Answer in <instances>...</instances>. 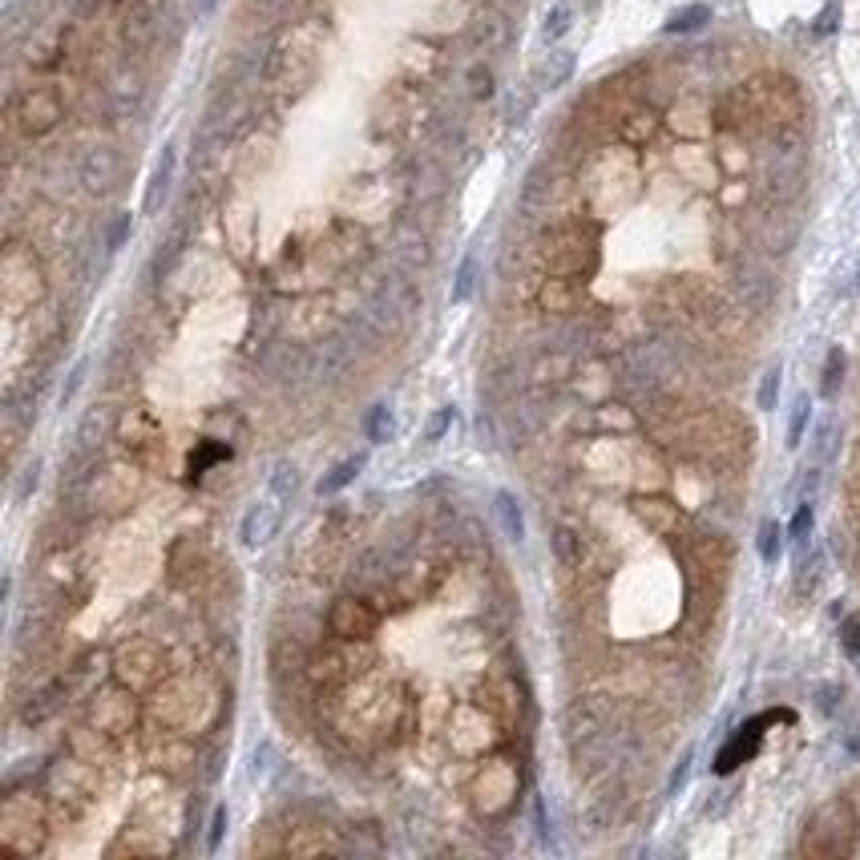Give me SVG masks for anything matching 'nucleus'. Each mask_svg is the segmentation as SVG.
<instances>
[{"instance_id":"nucleus-1","label":"nucleus","mask_w":860,"mask_h":860,"mask_svg":"<svg viewBox=\"0 0 860 860\" xmlns=\"http://www.w3.org/2000/svg\"><path fill=\"white\" fill-rule=\"evenodd\" d=\"M735 101L743 105V114L751 122H760L768 130L792 126L800 118V89L788 77H776V73H764L756 81H747Z\"/></svg>"},{"instance_id":"nucleus-2","label":"nucleus","mask_w":860,"mask_h":860,"mask_svg":"<svg viewBox=\"0 0 860 860\" xmlns=\"http://www.w3.org/2000/svg\"><path fill=\"white\" fill-rule=\"evenodd\" d=\"M542 267L550 275L566 279H586L598 267V235L590 227H558L542 243Z\"/></svg>"},{"instance_id":"nucleus-3","label":"nucleus","mask_w":860,"mask_h":860,"mask_svg":"<svg viewBox=\"0 0 860 860\" xmlns=\"http://www.w3.org/2000/svg\"><path fill=\"white\" fill-rule=\"evenodd\" d=\"M856 832V816L848 808V800H828L824 808H816V816L808 820V832H804V852L808 856H836V852H848V840Z\"/></svg>"},{"instance_id":"nucleus-4","label":"nucleus","mask_w":860,"mask_h":860,"mask_svg":"<svg viewBox=\"0 0 860 860\" xmlns=\"http://www.w3.org/2000/svg\"><path fill=\"white\" fill-rule=\"evenodd\" d=\"M776 719H788V723H792V711H772V715H760V719L743 723V727L731 735V743L715 756V776H731L739 764H747L751 756H756V751H760V739H764V727L776 723Z\"/></svg>"},{"instance_id":"nucleus-5","label":"nucleus","mask_w":860,"mask_h":860,"mask_svg":"<svg viewBox=\"0 0 860 860\" xmlns=\"http://www.w3.org/2000/svg\"><path fill=\"white\" fill-rule=\"evenodd\" d=\"M328 626L340 638H368L380 626V614L368 602H360V598H340L332 606V614H328Z\"/></svg>"},{"instance_id":"nucleus-6","label":"nucleus","mask_w":860,"mask_h":860,"mask_svg":"<svg viewBox=\"0 0 860 860\" xmlns=\"http://www.w3.org/2000/svg\"><path fill=\"white\" fill-rule=\"evenodd\" d=\"M279 521H283L279 501H255V505L243 513V521H239V542H243L247 550L271 542V537L279 533Z\"/></svg>"},{"instance_id":"nucleus-7","label":"nucleus","mask_w":860,"mask_h":860,"mask_svg":"<svg viewBox=\"0 0 860 860\" xmlns=\"http://www.w3.org/2000/svg\"><path fill=\"white\" fill-rule=\"evenodd\" d=\"M21 126L29 130V134H45V130H53L57 126V118H61V101H57V93H49V89H33V93H25V101H21Z\"/></svg>"},{"instance_id":"nucleus-8","label":"nucleus","mask_w":860,"mask_h":860,"mask_svg":"<svg viewBox=\"0 0 860 860\" xmlns=\"http://www.w3.org/2000/svg\"><path fill=\"white\" fill-rule=\"evenodd\" d=\"M493 517H497V525L505 533V542H521L525 537V513H521V501L509 489L493 493Z\"/></svg>"},{"instance_id":"nucleus-9","label":"nucleus","mask_w":860,"mask_h":860,"mask_svg":"<svg viewBox=\"0 0 860 860\" xmlns=\"http://www.w3.org/2000/svg\"><path fill=\"white\" fill-rule=\"evenodd\" d=\"M174 162H178L174 146H162V154H158V166H154V174H150V186H146V202H142V210H146V214H154V210H158V202L166 198V186H170V178H174Z\"/></svg>"},{"instance_id":"nucleus-10","label":"nucleus","mask_w":860,"mask_h":860,"mask_svg":"<svg viewBox=\"0 0 860 860\" xmlns=\"http://www.w3.org/2000/svg\"><path fill=\"white\" fill-rule=\"evenodd\" d=\"M537 303H542L546 311H570L578 303V283L566 279V275H550L542 283V291H537Z\"/></svg>"},{"instance_id":"nucleus-11","label":"nucleus","mask_w":860,"mask_h":860,"mask_svg":"<svg viewBox=\"0 0 860 860\" xmlns=\"http://www.w3.org/2000/svg\"><path fill=\"white\" fill-rule=\"evenodd\" d=\"M634 513L647 521L655 533H671L675 529V521H679V513H675V505L671 501H634Z\"/></svg>"},{"instance_id":"nucleus-12","label":"nucleus","mask_w":860,"mask_h":860,"mask_svg":"<svg viewBox=\"0 0 860 860\" xmlns=\"http://www.w3.org/2000/svg\"><path fill=\"white\" fill-rule=\"evenodd\" d=\"M707 21H711V5H687V9H679V13L667 17L663 33H695V29H703Z\"/></svg>"},{"instance_id":"nucleus-13","label":"nucleus","mask_w":860,"mask_h":860,"mask_svg":"<svg viewBox=\"0 0 860 860\" xmlns=\"http://www.w3.org/2000/svg\"><path fill=\"white\" fill-rule=\"evenodd\" d=\"M364 469V457H348V461H340L324 481H319L315 489H319V497H332V493H340L348 481H356V473Z\"/></svg>"},{"instance_id":"nucleus-14","label":"nucleus","mask_w":860,"mask_h":860,"mask_svg":"<svg viewBox=\"0 0 860 860\" xmlns=\"http://www.w3.org/2000/svg\"><path fill=\"white\" fill-rule=\"evenodd\" d=\"M554 550H558V558H562L570 570H578V566H582L586 546H582V537H578L570 525H558V529H554Z\"/></svg>"},{"instance_id":"nucleus-15","label":"nucleus","mask_w":860,"mask_h":860,"mask_svg":"<svg viewBox=\"0 0 860 860\" xmlns=\"http://www.w3.org/2000/svg\"><path fill=\"white\" fill-rule=\"evenodd\" d=\"M840 380H844V352L840 348H832L828 352V360H824V372H820V396H836L840 392Z\"/></svg>"},{"instance_id":"nucleus-16","label":"nucleus","mask_w":860,"mask_h":860,"mask_svg":"<svg viewBox=\"0 0 860 860\" xmlns=\"http://www.w3.org/2000/svg\"><path fill=\"white\" fill-rule=\"evenodd\" d=\"M392 433H396V416H392V408H388V404H376V408H372V416H368V441H372V445H384Z\"/></svg>"},{"instance_id":"nucleus-17","label":"nucleus","mask_w":860,"mask_h":860,"mask_svg":"<svg viewBox=\"0 0 860 860\" xmlns=\"http://www.w3.org/2000/svg\"><path fill=\"white\" fill-rule=\"evenodd\" d=\"M570 25H574V9H570V5H566V0H562V5H554V9L546 13V25H542V37H546V41H562V37L570 33Z\"/></svg>"},{"instance_id":"nucleus-18","label":"nucleus","mask_w":860,"mask_h":860,"mask_svg":"<svg viewBox=\"0 0 860 860\" xmlns=\"http://www.w3.org/2000/svg\"><path fill=\"white\" fill-rule=\"evenodd\" d=\"M473 287H477V255H465L457 267V279H453V303H469Z\"/></svg>"},{"instance_id":"nucleus-19","label":"nucleus","mask_w":860,"mask_h":860,"mask_svg":"<svg viewBox=\"0 0 860 860\" xmlns=\"http://www.w3.org/2000/svg\"><path fill=\"white\" fill-rule=\"evenodd\" d=\"M780 537H784V529H780L776 521H764L760 533H756V550H760V558H764L768 566L780 558Z\"/></svg>"},{"instance_id":"nucleus-20","label":"nucleus","mask_w":860,"mask_h":860,"mask_svg":"<svg viewBox=\"0 0 860 860\" xmlns=\"http://www.w3.org/2000/svg\"><path fill=\"white\" fill-rule=\"evenodd\" d=\"M808 420H812V400H808V396H800V400H796V408H792V420H788V449H796V445L804 441Z\"/></svg>"},{"instance_id":"nucleus-21","label":"nucleus","mask_w":860,"mask_h":860,"mask_svg":"<svg viewBox=\"0 0 860 860\" xmlns=\"http://www.w3.org/2000/svg\"><path fill=\"white\" fill-rule=\"evenodd\" d=\"M570 73H574V53H554L550 57V65H546V89H558V85H566L570 81Z\"/></svg>"},{"instance_id":"nucleus-22","label":"nucleus","mask_w":860,"mask_h":860,"mask_svg":"<svg viewBox=\"0 0 860 860\" xmlns=\"http://www.w3.org/2000/svg\"><path fill=\"white\" fill-rule=\"evenodd\" d=\"M227 457H231V449H223V445H202L198 457H190V481H198L210 461H227Z\"/></svg>"},{"instance_id":"nucleus-23","label":"nucleus","mask_w":860,"mask_h":860,"mask_svg":"<svg viewBox=\"0 0 860 860\" xmlns=\"http://www.w3.org/2000/svg\"><path fill=\"white\" fill-rule=\"evenodd\" d=\"M760 408L764 412H772L776 408V400H780V364H772L768 372H764V380H760Z\"/></svg>"},{"instance_id":"nucleus-24","label":"nucleus","mask_w":860,"mask_h":860,"mask_svg":"<svg viewBox=\"0 0 860 860\" xmlns=\"http://www.w3.org/2000/svg\"><path fill=\"white\" fill-rule=\"evenodd\" d=\"M808 533H812V505L800 501V509H796V517H792V525H788V537H792L796 546H808Z\"/></svg>"},{"instance_id":"nucleus-25","label":"nucleus","mask_w":860,"mask_h":860,"mask_svg":"<svg viewBox=\"0 0 860 860\" xmlns=\"http://www.w3.org/2000/svg\"><path fill=\"white\" fill-rule=\"evenodd\" d=\"M295 481H299V477H295V465H291V461H279L275 473H271V493H275V497H287V493L295 489Z\"/></svg>"},{"instance_id":"nucleus-26","label":"nucleus","mask_w":860,"mask_h":860,"mask_svg":"<svg viewBox=\"0 0 860 860\" xmlns=\"http://www.w3.org/2000/svg\"><path fill=\"white\" fill-rule=\"evenodd\" d=\"M840 647H844L848 659H860V618H848L840 626Z\"/></svg>"},{"instance_id":"nucleus-27","label":"nucleus","mask_w":860,"mask_h":860,"mask_svg":"<svg viewBox=\"0 0 860 860\" xmlns=\"http://www.w3.org/2000/svg\"><path fill=\"white\" fill-rule=\"evenodd\" d=\"M836 25H840V0H828V5L820 9V17H816V33L820 37H828V33H836Z\"/></svg>"},{"instance_id":"nucleus-28","label":"nucleus","mask_w":860,"mask_h":860,"mask_svg":"<svg viewBox=\"0 0 860 860\" xmlns=\"http://www.w3.org/2000/svg\"><path fill=\"white\" fill-rule=\"evenodd\" d=\"M223 832H227V804H219V808H214V816H210V836H206V848H210V852L219 848Z\"/></svg>"},{"instance_id":"nucleus-29","label":"nucleus","mask_w":860,"mask_h":860,"mask_svg":"<svg viewBox=\"0 0 860 860\" xmlns=\"http://www.w3.org/2000/svg\"><path fill=\"white\" fill-rule=\"evenodd\" d=\"M85 368H89V360H77V364H73V372H69V384L61 388V408H65V404L77 396V388L85 384Z\"/></svg>"},{"instance_id":"nucleus-30","label":"nucleus","mask_w":860,"mask_h":860,"mask_svg":"<svg viewBox=\"0 0 860 860\" xmlns=\"http://www.w3.org/2000/svg\"><path fill=\"white\" fill-rule=\"evenodd\" d=\"M449 420H453V408L433 412V420H428V428H424V441H441V437H445V428H449Z\"/></svg>"},{"instance_id":"nucleus-31","label":"nucleus","mask_w":860,"mask_h":860,"mask_svg":"<svg viewBox=\"0 0 860 860\" xmlns=\"http://www.w3.org/2000/svg\"><path fill=\"white\" fill-rule=\"evenodd\" d=\"M691 756H695V751L687 747V751H683V760L675 764V776H671V784H667V792H671V796H675V792H679V788L687 784V772H691Z\"/></svg>"},{"instance_id":"nucleus-32","label":"nucleus","mask_w":860,"mask_h":860,"mask_svg":"<svg viewBox=\"0 0 860 860\" xmlns=\"http://www.w3.org/2000/svg\"><path fill=\"white\" fill-rule=\"evenodd\" d=\"M126 235H130V214H122V219H118V227H114V235H110V251H118Z\"/></svg>"},{"instance_id":"nucleus-33","label":"nucleus","mask_w":860,"mask_h":860,"mask_svg":"<svg viewBox=\"0 0 860 860\" xmlns=\"http://www.w3.org/2000/svg\"><path fill=\"white\" fill-rule=\"evenodd\" d=\"M214 5H219V0H198V5H194V17H198V21H206V17L214 13Z\"/></svg>"},{"instance_id":"nucleus-34","label":"nucleus","mask_w":860,"mask_h":860,"mask_svg":"<svg viewBox=\"0 0 860 860\" xmlns=\"http://www.w3.org/2000/svg\"><path fill=\"white\" fill-rule=\"evenodd\" d=\"M856 291H860V271H856Z\"/></svg>"}]
</instances>
